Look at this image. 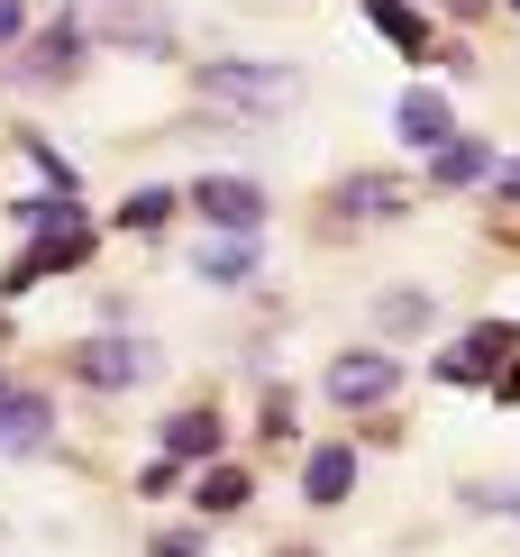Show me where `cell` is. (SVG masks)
Returning a JSON list of instances; mask_svg holds the SVG:
<instances>
[{"label":"cell","mask_w":520,"mask_h":557,"mask_svg":"<svg viewBox=\"0 0 520 557\" xmlns=\"http://www.w3.org/2000/svg\"><path fill=\"white\" fill-rule=\"evenodd\" d=\"M366 18H374V28H384L393 46H411V55L430 46V28H420V10H401V0H366Z\"/></svg>","instance_id":"obj_14"},{"label":"cell","mask_w":520,"mask_h":557,"mask_svg":"<svg viewBox=\"0 0 520 557\" xmlns=\"http://www.w3.org/2000/svg\"><path fill=\"white\" fill-rule=\"evenodd\" d=\"M74 46H83V28H55V37L37 46V74H46V83H64V74H74Z\"/></svg>","instance_id":"obj_15"},{"label":"cell","mask_w":520,"mask_h":557,"mask_svg":"<svg viewBox=\"0 0 520 557\" xmlns=\"http://www.w3.org/2000/svg\"><path fill=\"white\" fill-rule=\"evenodd\" d=\"M156 557H201V540H156Z\"/></svg>","instance_id":"obj_20"},{"label":"cell","mask_w":520,"mask_h":557,"mask_svg":"<svg viewBox=\"0 0 520 557\" xmlns=\"http://www.w3.org/2000/svg\"><path fill=\"white\" fill-rule=\"evenodd\" d=\"M374 320H384V330H430V293H393Z\"/></svg>","instance_id":"obj_16"},{"label":"cell","mask_w":520,"mask_h":557,"mask_svg":"<svg viewBox=\"0 0 520 557\" xmlns=\"http://www.w3.org/2000/svg\"><path fill=\"white\" fill-rule=\"evenodd\" d=\"M457 10H475V0H457Z\"/></svg>","instance_id":"obj_22"},{"label":"cell","mask_w":520,"mask_h":557,"mask_svg":"<svg viewBox=\"0 0 520 557\" xmlns=\"http://www.w3.org/2000/svg\"><path fill=\"white\" fill-rule=\"evenodd\" d=\"M183 457H220V411H174L164 421V467H183Z\"/></svg>","instance_id":"obj_8"},{"label":"cell","mask_w":520,"mask_h":557,"mask_svg":"<svg viewBox=\"0 0 520 557\" xmlns=\"http://www.w3.org/2000/svg\"><path fill=\"white\" fill-rule=\"evenodd\" d=\"M511 10H520V0H511Z\"/></svg>","instance_id":"obj_23"},{"label":"cell","mask_w":520,"mask_h":557,"mask_svg":"<svg viewBox=\"0 0 520 557\" xmlns=\"http://www.w3.org/2000/svg\"><path fill=\"white\" fill-rule=\"evenodd\" d=\"M393 384H401V357H384V347H357V357H338V366L320 375V393H329V403H347V411H357V403H384Z\"/></svg>","instance_id":"obj_3"},{"label":"cell","mask_w":520,"mask_h":557,"mask_svg":"<svg viewBox=\"0 0 520 557\" xmlns=\"http://www.w3.org/2000/svg\"><path fill=\"white\" fill-rule=\"evenodd\" d=\"M247 503H256L247 467H210V475H201V512H247Z\"/></svg>","instance_id":"obj_13"},{"label":"cell","mask_w":520,"mask_h":557,"mask_svg":"<svg viewBox=\"0 0 520 557\" xmlns=\"http://www.w3.org/2000/svg\"><path fill=\"white\" fill-rule=\"evenodd\" d=\"M430 174L447 183V193H457V183H484V174H493L484 137H438V147H430Z\"/></svg>","instance_id":"obj_9"},{"label":"cell","mask_w":520,"mask_h":557,"mask_svg":"<svg viewBox=\"0 0 520 557\" xmlns=\"http://www.w3.org/2000/svg\"><path fill=\"white\" fill-rule=\"evenodd\" d=\"M193 201H201V211L228 228V238H247V228L265 220V193H256V183H238V174H210V183H193Z\"/></svg>","instance_id":"obj_4"},{"label":"cell","mask_w":520,"mask_h":557,"mask_svg":"<svg viewBox=\"0 0 520 557\" xmlns=\"http://www.w3.org/2000/svg\"><path fill=\"white\" fill-rule=\"evenodd\" d=\"M503 403H520V366H511V375H503Z\"/></svg>","instance_id":"obj_21"},{"label":"cell","mask_w":520,"mask_h":557,"mask_svg":"<svg viewBox=\"0 0 520 557\" xmlns=\"http://www.w3.org/2000/svg\"><path fill=\"white\" fill-rule=\"evenodd\" d=\"M493 193H503V201H520V165H503V174H493Z\"/></svg>","instance_id":"obj_19"},{"label":"cell","mask_w":520,"mask_h":557,"mask_svg":"<svg viewBox=\"0 0 520 557\" xmlns=\"http://www.w3.org/2000/svg\"><path fill=\"white\" fill-rule=\"evenodd\" d=\"M46 430H55V411H46V393H0V448L10 457H37Z\"/></svg>","instance_id":"obj_6"},{"label":"cell","mask_w":520,"mask_h":557,"mask_svg":"<svg viewBox=\"0 0 520 557\" xmlns=\"http://www.w3.org/2000/svg\"><path fill=\"white\" fill-rule=\"evenodd\" d=\"M18 28H28V0H0V46H10Z\"/></svg>","instance_id":"obj_18"},{"label":"cell","mask_w":520,"mask_h":557,"mask_svg":"<svg viewBox=\"0 0 520 557\" xmlns=\"http://www.w3.org/2000/svg\"><path fill=\"white\" fill-rule=\"evenodd\" d=\"M338 211H347V220H393V211H401V183L357 174V183H338Z\"/></svg>","instance_id":"obj_12"},{"label":"cell","mask_w":520,"mask_h":557,"mask_svg":"<svg viewBox=\"0 0 520 557\" xmlns=\"http://www.w3.org/2000/svg\"><path fill=\"white\" fill-rule=\"evenodd\" d=\"M393 128L411 137V147H438V137H457V110H447V91L420 83V91H401V101H393Z\"/></svg>","instance_id":"obj_7"},{"label":"cell","mask_w":520,"mask_h":557,"mask_svg":"<svg viewBox=\"0 0 520 557\" xmlns=\"http://www.w3.org/2000/svg\"><path fill=\"white\" fill-rule=\"evenodd\" d=\"M293 91H301V74H293V64H274V55L201 64V101H220V110H293Z\"/></svg>","instance_id":"obj_1"},{"label":"cell","mask_w":520,"mask_h":557,"mask_svg":"<svg viewBox=\"0 0 520 557\" xmlns=\"http://www.w3.org/2000/svg\"><path fill=\"white\" fill-rule=\"evenodd\" d=\"M193 265L210 274V284H256V238H228V228H220V238H210Z\"/></svg>","instance_id":"obj_11"},{"label":"cell","mask_w":520,"mask_h":557,"mask_svg":"<svg viewBox=\"0 0 520 557\" xmlns=\"http://www.w3.org/2000/svg\"><path fill=\"white\" fill-rule=\"evenodd\" d=\"M83 257H91V220H83V211H64L55 228H37V247H28V257H10V274H0V284H10V293H28L37 274L83 265Z\"/></svg>","instance_id":"obj_2"},{"label":"cell","mask_w":520,"mask_h":557,"mask_svg":"<svg viewBox=\"0 0 520 557\" xmlns=\"http://www.w3.org/2000/svg\"><path fill=\"white\" fill-rule=\"evenodd\" d=\"M120 220H128V228H164V220H174V193H137Z\"/></svg>","instance_id":"obj_17"},{"label":"cell","mask_w":520,"mask_h":557,"mask_svg":"<svg viewBox=\"0 0 520 557\" xmlns=\"http://www.w3.org/2000/svg\"><path fill=\"white\" fill-rule=\"evenodd\" d=\"M347 484H357V457H347V448H311V467H301V503H347Z\"/></svg>","instance_id":"obj_10"},{"label":"cell","mask_w":520,"mask_h":557,"mask_svg":"<svg viewBox=\"0 0 520 557\" xmlns=\"http://www.w3.org/2000/svg\"><path fill=\"white\" fill-rule=\"evenodd\" d=\"M74 366H83V384H137V375H156V347L147 338H91Z\"/></svg>","instance_id":"obj_5"}]
</instances>
